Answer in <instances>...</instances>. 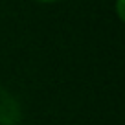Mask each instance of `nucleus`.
Wrapping results in <instances>:
<instances>
[{
    "mask_svg": "<svg viewBox=\"0 0 125 125\" xmlns=\"http://www.w3.org/2000/svg\"><path fill=\"white\" fill-rule=\"evenodd\" d=\"M116 13L120 17V20H123V0H118L116 2Z\"/></svg>",
    "mask_w": 125,
    "mask_h": 125,
    "instance_id": "2",
    "label": "nucleus"
},
{
    "mask_svg": "<svg viewBox=\"0 0 125 125\" xmlns=\"http://www.w3.org/2000/svg\"><path fill=\"white\" fill-rule=\"evenodd\" d=\"M22 118L20 105L6 90H0V125H17Z\"/></svg>",
    "mask_w": 125,
    "mask_h": 125,
    "instance_id": "1",
    "label": "nucleus"
},
{
    "mask_svg": "<svg viewBox=\"0 0 125 125\" xmlns=\"http://www.w3.org/2000/svg\"><path fill=\"white\" fill-rule=\"evenodd\" d=\"M39 2H55V0H39Z\"/></svg>",
    "mask_w": 125,
    "mask_h": 125,
    "instance_id": "3",
    "label": "nucleus"
}]
</instances>
